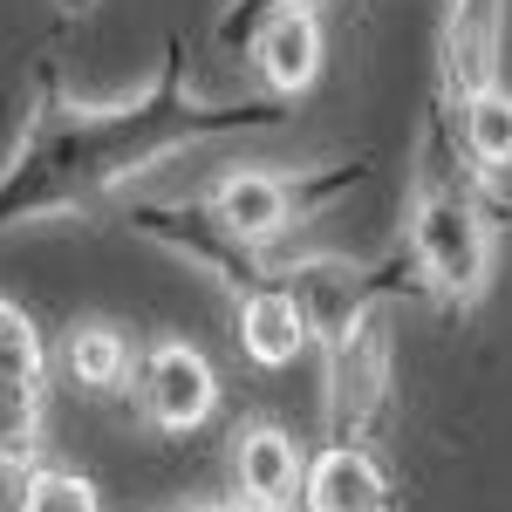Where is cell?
I'll return each mask as SVG.
<instances>
[{
  "instance_id": "obj_4",
  "label": "cell",
  "mask_w": 512,
  "mask_h": 512,
  "mask_svg": "<svg viewBox=\"0 0 512 512\" xmlns=\"http://www.w3.org/2000/svg\"><path fill=\"white\" fill-rule=\"evenodd\" d=\"M287 280V294L301 301V315H308V335H315V349L328 355L335 342H349L355 328L369 315H383L390 301H410V294H424V274H417V260L396 246L390 260H349V253H308V260H287L280 267Z\"/></svg>"
},
{
  "instance_id": "obj_7",
  "label": "cell",
  "mask_w": 512,
  "mask_h": 512,
  "mask_svg": "<svg viewBox=\"0 0 512 512\" xmlns=\"http://www.w3.org/2000/svg\"><path fill=\"white\" fill-rule=\"evenodd\" d=\"M41 417H48V342L28 308L0 294V465L7 472L35 465Z\"/></svg>"
},
{
  "instance_id": "obj_18",
  "label": "cell",
  "mask_w": 512,
  "mask_h": 512,
  "mask_svg": "<svg viewBox=\"0 0 512 512\" xmlns=\"http://www.w3.org/2000/svg\"><path fill=\"white\" fill-rule=\"evenodd\" d=\"M185 512H274V506H260V499H198V506H185Z\"/></svg>"
},
{
  "instance_id": "obj_6",
  "label": "cell",
  "mask_w": 512,
  "mask_h": 512,
  "mask_svg": "<svg viewBox=\"0 0 512 512\" xmlns=\"http://www.w3.org/2000/svg\"><path fill=\"white\" fill-rule=\"evenodd\" d=\"M396 383V335L383 315H369L349 342L321 355V417H328V444H369V431L390 410Z\"/></svg>"
},
{
  "instance_id": "obj_16",
  "label": "cell",
  "mask_w": 512,
  "mask_h": 512,
  "mask_svg": "<svg viewBox=\"0 0 512 512\" xmlns=\"http://www.w3.org/2000/svg\"><path fill=\"white\" fill-rule=\"evenodd\" d=\"M14 506L21 512H103V499L69 465H28V472H14Z\"/></svg>"
},
{
  "instance_id": "obj_17",
  "label": "cell",
  "mask_w": 512,
  "mask_h": 512,
  "mask_svg": "<svg viewBox=\"0 0 512 512\" xmlns=\"http://www.w3.org/2000/svg\"><path fill=\"white\" fill-rule=\"evenodd\" d=\"M280 0H226V14H219V28H212V41H219V55H253V41H260V28H267V14H274Z\"/></svg>"
},
{
  "instance_id": "obj_12",
  "label": "cell",
  "mask_w": 512,
  "mask_h": 512,
  "mask_svg": "<svg viewBox=\"0 0 512 512\" xmlns=\"http://www.w3.org/2000/svg\"><path fill=\"white\" fill-rule=\"evenodd\" d=\"M233 335H239V355L253 362V369H294L301 355L315 349V335H308V315H301V301L287 294V280H260L253 294H239L233 301Z\"/></svg>"
},
{
  "instance_id": "obj_10",
  "label": "cell",
  "mask_w": 512,
  "mask_h": 512,
  "mask_svg": "<svg viewBox=\"0 0 512 512\" xmlns=\"http://www.w3.org/2000/svg\"><path fill=\"white\" fill-rule=\"evenodd\" d=\"M321 55H328V41H321V14L315 7H294V0H280L274 14H267V28L253 41V82H260V96H274V103H294V96H308L321 76Z\"/></svg>"
},
{
  "instance_id": "obj_1",
  "label": "cell",
  "mask_w": 512,
  "mask_h": 512,
  "mask_svg": "<svg viewBox=\"0 0 512 512\" xmlns=\"http://www.w3.org/2000/svg\"><path fill=\"white\" fill-rule=\"evenodd\" d=\"M280 123H287V110L274 96L205 103L192 89L178 41H164V62L158 76L144 82V96L103 103V110L62 103L55 69H48L35 137L0 171V233L7 226H41V219H82V212H96L103 198L130 192L137 178H151L164 164L212 151V144H233V137H267Z\"/></svg>"
},
{
  "instance_id": "obj_2",
  "label": "cell",
  "mask_w": 512,
  "mask_h": 512,
  "mask_svg": "<svg viewBox=\"0 0 512 512\" xmlns=\"http://www.w3.org/2000/svg\"><path fill=\"white\" fill-rule=\"evenodd\" d=\"M465 144H458V117L437 96L424 123H417V158H410V205H403V253L417 260L424 294L444 308H472L492 287V260H499V226Z\"/></svg>"
},
{
  "instance_id": "obj_5",
  "label": "cell",
  "mask_w": 512,
  "mask_h": 512,
  "mask_svg": "<svg viewBox=\"0 0 512 512\" xmlns=\"http://www.w3.org/2000/svg\"><path fill=\"white\" fill-rule=\"evenodd\" d=\"M123 226L144 239V246H158L171 260H185L192 274L219 280L226 294H253L260 280H274V260H267V246H246V239L205 205V198H130L123 205Z\"/></svg>"
},
{
  "instance_id": "obj_15",
  "label": "cell",
  "mask_w": 512,
  "mask_h": 512,
  "mask_svg": "<svg viewBox=\"0 0 512 512\" xmlns=\"http://www.w3.org/2000/svg\"><path fill=\"white\" fill-rule=\"evenodd\" d=\"M451 117H458V144H465V164H472L478 178H506L512 171V89L506 82H492V89H478L465 103H451Z\"/></svg>"
},
{
  "instance_id": "obj_9",
  "label": "cell",
  "mask_w": 512,
  "mask_h": 512,
  "mask_svg": "<svg viewBox=\"0 0 512 512\" xmlns=\"http://www.w3.org/2000/svg\"><path fill=\"white\" fill-rule=\"evenodd\" d=\"M506 69V0H444V35H437V96L465 103L492 89Z\"/></svg>"
},
{
  "instance_id": "obj_19",
  "label": "cell",
  "mask_w": 512,
  "mask_h": 512,
  "mask_svg": "<svg viewBox=\"0 0 512 512\" xmlns=\"http://www.w3.org/2000/svg\"><path fill=\"white\" fill-rule=\"evenodd\" d=\"M62 14H96V0H55Z\"/></svg>"
},
{
  "instance_id": "obj_3",
  "label": "cell",
  "mask_w": 512,
  "mask_h": 512,
  "mask_svg": "<svg viewBox=\"0 0 512 512\" xmlns=\"http://www.w3.org/2000/svg\"><path fill=\"white\" fill-rule=\"evenodd\" d=\"M362 178H369L362 158H349V164H294V171H280V164H239V171H226V178H212L198 198H205L246 246H274L287 226H308V219H321L335 198H349Z\"/></svg>"
},
{
  "instance_id": "obj_11",
  "label": "cell",
  "mask_w": 512,
  "mask_h": 512,
  "mask_svg": "<svg viewBox=\"0 0 512 512\" xmlns=\"http://www.w3.org/2000/svg\"><path fill=\"white\" fill-rule=\"evenodd\" d=\"M301 512H396V485L369 444H321L301 478Z\"/></svg>"
},
{
  "instance_id": "obj_8",
  "label": "cell",
  "mask_w": 512,
  "mask_h": 512,
  "mask_svg": "<svg viewBox=\"0 0 512 512\" xmlns=\"http://www.w3.org/2000/svg\"><path fill=\"white\" fill-rule=\"evenodd\" d=\"M130 390H137V417L164 437H192L198 424H212V410H219V369H212V355L185 342V335H158L151 349L137 355V376H130Z\"/></svg>"
},
{
  "instance_id": "obj_20",
  "label": "cell",
  "mask_w": 512,
  "mask_h": 512,
  "mask_svg": "<svg viewBox=\"0 0 512 512\" xmlns=\"http://www.w3.org/2000/svg\"><path fill=\"white\" fill-rule=\"evenodd\" d=\"M294 7H315V0H294Z\"/></svg>"
},
{
  "instance_id": "obj_13",
  "label": "cell",
  "mask_w": 512,
  "mask_h": 512,
  "mask_svg": "<svg viewBox=\"0 0 512 512\" xmlns=\"http://www.w3.org/2000/svg\"><path fill=\"white\" fill-rule=\"evenodd\" d=\"M233 478L246 499H260V506L274 512H294L301 506V478H308V451H301V437L287 431V424H239L233 431Z\"/></svg>"
},
{
  "instance_id": "obj_14",
  "label": "cell",
  "mask_w": 512,
  "mask_h": 512,
  "mask_svg": "<svg viewBox=\"0 0 512 512\" xmlns=\"http://www.w3.org/2000/svg\"><path fill=\"white\" fill-rule=\"evenodd\" d=\"M137 355L144 349H137L130 328L89 315V321H76V328L62 335V376H69L76 390H89V396H117V390H130V376H137Z\"/></svg>"
}]
</instances>
